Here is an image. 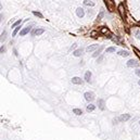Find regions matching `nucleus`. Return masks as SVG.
<instances>
[{
  "label": "nucleus",
  "mask_w": 140,
  "mask_h": 140,
  "mask_svg": "<svg viewBox=\"0 0 140 140\" xmlns=\"http://www.w3.org/2000/svg\"><path fill=\"white\" fill-rule=\"evenodd\" d=\"M129 118H130V114H122L118 118H114L113 122H114V124L116 122H127Z\"/></svg>",
  "instance_id": "1"
},
{
  "label": "nucleus",
  "mask_w": 140,
  "mask_h": 140,
  "mask_svg": "<svg viewBox=\"0 0 140 140\" xmlns=\"http://www.w3.org/2000/svg\"><path fill=\"white\" fill-rule=\"evenodd\" d=\"M104 2H105L106 8H108L109 11L110 12L114 11V9H115V2H114L113 0H104Z\"/></svg>",
  "instance_id": "2"
},
{
  "label": "nucleus",
  "mask_w": 140,
  "mask_h": 140,
  "mask_svg": "<svg viewBox=\"0 0 140 140\" xmlns=\"http://www.w3.org/2000/svg\"><path fill=\"white\" fill-rule=\"evenodd\" d=\"M84 97H85V100L88 101V102H91L93 99H95V95H93V92H91V91H87V92H85Z\"/></svg>",
  "instance_id": "3"
},
{
  "label": "nucleus",
  "mask_w": 140,
  "mask_h": 140,
  "mask_svg": "<svg viewBox=\"0 0 140 140\" xmlns=\"http://www.w3.org/2000/svg\"><path fill=\"white\" fill-rule=\"evenodd\" d=\"M140 65V63L137 61V60H129V61H127V66L128 67H138V66Z\"/></svg>",
  "instance_id": "4"
},
{
  "label": "nucleus",
  "mask_w": 140,
  "mask_h": 140,
  "mask_svg": "<svg viewBox=\"0 0 140 140\" xmlns=\"http://www.w3.org/2000/svg\"><path fill=\"white\" fill-rule=\"evenodd\" d=\"M43 33H45V28H35L32 32V35L33 36H39V35L43 34Z\"/></svg>",
  "instance_id": "5"
},
{
  "label": "nucleus",
  "mask_w": 140,
  "mask_h": 140,
  "mask_svg": "<svg viewBox=\"0 0 140 140\" xmlns=\"http://www.w3.org/2000/svg\"><path fill=\"white\" fill-rule=\"evenodd\" d=\"M32 30V26H26V27H24L22 30L20 32V36H25L26 34H28V33Z\"/></svg>",
  "instance_id": "6"
},
{
  "label": "nucleus",
  "mask_w": 140,
  "mask_h": 140,
  "mask_svg": "<svg viewBox=\"0 0 140 140\" xmlns=\"http://www.w3.org/2000/svg\"><path fill=\"white\" fill-rule=\"evenodd\" d=\"M72 83L75 84V85H83L84 80L80 78V77H73V78H72Z\"/></svg>",
  "instance_id": "7"
},
{
  "label": "nucleus",
  "mask_w": 140,
  "mask_h": 140,
  "mask_svg": "<svg viewBox=\"0 0 140 140\" xmlns=\"http://www.w3.org/2000/svg\"><path fill=\"white\" fill-rule=\"evenodd\" d=\"M91 77H92V74H91L90 71H87L85 73V81L87 83H91Z\"/></svg>",
  "instance_id": "8"
},
{
  "label": "nucleus",
  "mask_w": 140,
  "mask_h": 140,
  "mask_svg": "<svg viewBox=\"0 0 140 140\" xmlns=\"http://www.w3.org/2000/svg\"><path fill=\"white\" fill-rule=\"evenodd\" d=\"M83 51H84L83 48L76 49V50H74V51H73V55H74V57H80V55H83Z\"/></svg>",
  "instance_id": "9"
},
{
  "label": "nucleus",
  "mask_w": 140,
  "mask_h": 140,
  "mask_svg": "<svg viewBox=\"0 0 140 140\" xmlns=\"http://www.w3.org/2000/svg\"><path fill=\"white\" fill-rule=\"evenodd\" d=\"M76 14H77V16H78V18H84V15H85V11H84L83 8H77Z\"/></svg>",
  "instance_id": "10"
},
{
  "label": "nucleus",
  "mask_w": 140,
  "mask_h": 140,
  "mask_svg": "<svg viewBox=\"0 0 140 140\" xmlns=\"http://www.w3.org/2000/svg\"><path fill=\"white\" fill-rule=\"evenodd\" d=\"M98 106H99L100 110L103 111L105 109V104H104V100L103 99H98Z\"/></svg>",
  "instance_id": "11"
},
{
  "label": "nucleus",
  "mask_w": 140,
  "mask_h": 140,
  "mask_svg": "<svg viewBox=\"0 0 140 140\" xmlns=\"http://www.w3.org/2000/svg\"><path fill=\"white\" fill-rule=\"evenodd\" d=\"M96 49H99V48H98V45H91V46H88V47L86 48V51L87 52H92L93 50H96Z\"/></svg>",
  "instance_id": "12"
},
{
  "label": "nucleus",
  "mask_w": 140,
  "mask_h": 140,
  "mask_svg": "<svg viewBox=\"0 0 140 140\" xmlns=\"http://www.w3.org/2000/svg\"><path fill=\"white\" fill-rule=\"evenodd\" d=\"M84 5L87 6V7H93L95 2H93L92 0H84Z\"/></svg>",
  "instance_id": "13"
},
{
  "label": "nucleus",
  "mask_w": 140,
  "mask_h": 140,
  "mask_svg": "<svg viewBox=\"0 0 140 140\" xmlns=\"http://www.w3.org/2000/svg\"><path fill=\"white\" fill-rule=\"evenodd\" d=\"M102 50H103V47H99V49H97V51H95V53L92 54V57L93 58H97L98 55H100L102 52Z\"/></svg>",
  "instance_id": "14"
},
{
  "label": "nucleus",
  "mask_w": 140,
  "mask_h": 140,
  "mask_svg": "<svg viewBox=\"0 0 140 140\" xmlns=\"http://www.w3.org/2000/svg\"><path fill=\"white\" fill-rule=\"evenodd\" d=\"M118 54H120L121 57H128L130 53H129L128 51H126V50H120V51H118Z\"/></svg>",
  "instance_id": "15"
},
{
  "label": "nucleus",
  "mask_w": 140,
  "mask_h": 140,
  "mask_svg": "<svg viewBox=\"0 0 140 140\" xmlns=\"http://www.w3.org/2000/svg\"><path fill=\"white\" fill-rule=\"evenodd\" d=\"M118 11H120V14H121V16H122V18H126V15H125V11H124V9H123V5H121L120 7H118Z\"/></svg>",
  "instance_id": "16"
},
{
  "label": "nucleus",
  "mask_w": 140,
  "mask_h": 140,
  "mask_svg": "<svg viewBox=\"0 0 140 140\" xmlns=\"http://www.w3.org/2000/svg\"><path fill=\"white\" fill-rule=\"evenodd\" d=\"M95 109H96V105H95V104L89 103L88 105H87L86 110H87V112H92V111H95Z\"/></svg>",
  "instance_id": "17"
},
{
  "label": "nucleus",
  "mask_w": 140,
  "mask_h": 140,
  "mask_svg": "<svg viewBox=\"0 0 140 140\" xmlns=\"http://www.w3.org/2000/svg\"><path fill=\"white\" fill-rule=\"evenodd\" d=\"M21 24H22V20L20 18V20H18L16 22H14L13 24H12V26H11V27H12V28H16L18 26H21Z\"/></svg>",
  "instance_id": "18"
},
{
  "label": "nucleus",
  "mask_w": 140,
  "mask_h": 140,
  "mask_svg": "<svg viewBox=\"0 0 140 140\" xmlns=\"http://www.w3.org/2000/svg\"><path fill=\"white\" fill-rule=\"evenodd\" d=\"M73 113L76 114V115H81L83 114V110L81 109H74L73 110Z\"/></svg>",
  "instance_id": "19"
},
{
  "label": "nucleus",
  "mask_w": 140,
  "mask_h": 140,
  "mask_svg": "<svg viewBox=\"0 0 140 140\" xmlns=\"http://www.w3.org/2000/svg\"><path fill=\"white\" fill-rule=\"evenodd\" d=\"M20 28H21V26H18V27H16V28H14V30H13V33H12V36H16V34H18V32H21V30H20Z\"/></svg>",
  "instance_id": "20"
},
{
  "label": "nucleus",
  "mask_w": 140,
  "mask_h": 140,
  "mask_svg": "<svg viewBox=\"0 0 140 140\" xmlns=\"http://www.w3.org/2000/svg\"><path fill=\"white\" fill-rule=\"evenodd\" d=\"M112 52H115V47L106 48V53H112Z\"/></svg>",
  "instance_id": "21"
},
{
  "label": "nucleus",
  "mask_w": 140,
  "mask_h": 140,
  "mask_svg": "<svg viewBox=\"0 0 140 140\" xmlns=\"http://www.w3.org/2000/svg\"><path fill=\"white\" fill-rule=\"evenodd\" d=\"M6 37H7V32H6V30H3L2 34H1V43H3V41L6 40Z\"/></svg>",
  "instance_id": "22"
},
{
  "label": "nucleus",
  "mask_w": 140,
  "mask_h": 140,
  "mask_svg": "<svg viewBox=\"0 0 140 140\" xmlns=\"http://www.w3.org/2000/svg\"><path fill=\"white\" fill-rule=\"evenodd\" d=\"M33 14H34L35 16H38V18H43V14L40 13V12H37V11H33Z\"/></svg>",
  "instance_id": "23"
},
{
  "label": "nucleus",
  "mask_w": 140,
  "mask_h": 140,
  "mask_svg": "<svg viewBox=\"0 0 140 140\" xmlns=\"http://www.w3.org/2000/svg\"><path fill=\"white\" fill-rule=\"evenodd\" d=\"M100 32H101L102 34H106V33H110V30H109L106 27H102L101 30H100Z\"/></svg>",
  "instance_id": "24"
},
{
  "label": "nucleus",
  "mask_w": 140,
  "mask_h": 140,
  "mask_svg": "<svg viewBox=\"0 0 140 140\" xmlns=\"http://www.w3.org/2000/svg\"><path fill=\"white\" fill-rule=\"evenodd\" d=\"M103 15H104V12H103V11H101V12L99 13V15H98V18H97V20H98V21H100L102 18H103Z\"/></svg>",
  "instance_id": "25"
},
{
  "label": "nucleus",
  "mask_w": 140,
  "mask_h": 140,
  "mask_svg": "<svg viewBox=\"0 0 140 140\" xmlns=\"http://www.w3.org/2000/svg\"><path fill=\"white\" fill-rule=\"evenodd\" d=\"M0 52H1V53H5L6 52V47L5 46H1V48H0Z\"/></svg>",
  "instance_id": "26"
},
{
  "label": "nucleus",
  "mask_w": 140,
  "mask_h": 140,
  "mask_svg": "<svg viewBox=\"0 0 140 140\" xmlns=\"http://www.w3.org/2000/svg\"><path fill=\"white\" fill-rule=\"evenodd\" d=\"M102 60H103V55H101V57H100L99 59L97 60V63H101V61H102Z\"/></svg>",
  "instance_id": "27"
},
{
  "label": "nucleus",
  "mask_w": 140,
  "mask_h": 140,
  "mask_svg": "<svg viewBox=\"0 0 140 140\" xmlns=\"http://www.w3.org/2000/svg\"><path fill=\"white\" fill-rule=\"evenodd\" d=\"M76 47H77V43H73V46L71 47V50H74Z\"/></svg>",
  "instance_id": "28"
},
{
  "label": "nucleus",
  "mask_w": 140,
  "mask_h": 140,
  "mask_svg": "<svg viewBox=\"0 0 140 140\" xmlns=\"http://www.w3.org/2000/svg\"><path fill=\"white\" fill-rule=\"evenodd\" d=\"M136 36L138 39H140V32H136Z\"/></svg>",
  "instance_id": "29"
},
{
  "label": "nucleus",
  "mask_w": 140,
  "mask_h": 140,
  "mask_svg": "<svg viewBox=\"0 0 140 140\" xmlns=\"http://www.w3.org/2000/svg\"><path fill=\"white\" fill-rule=\"evenodd\" d=\"M136 75L140 77V70H136Z\"/></svg>",
  "instance_id": "30"
},
{
  "label": "nucleus",
  "mask_w": 140,
  "mask_h": 140,
  "mask_svg": "<svg viewBox=\"0 0 140 140\" xmlns=\"http://www.w3.org/2000/svg\"><path fill=\"white\" fill-rule=\"evenodd\" d=\"M13 52H14V54H15V55H18V51H16V50H15V49H14V50H13Z\"/></svg>",
  "instance_id": "31"
},
{
  "label": "nucleus",
  "mask_w": 140,
  "mask_h": 140,
  "mask_svg": "<svg viewBox=\"0 0 140 140\" xmlns=\"http://www.w3.org/2000/svg\"><path fill=\"white\" fill-rule=\"evenodd\" d=\"M137 24H138V25H140V22H138V23H137Z\"/></svg>",
  "instance_id": "32"
},
{
  "label": "nucleus",
  "mask_w": 140,
  "mask_h": 140,
  "mask_svg": "<svg viewBox=\"0 0 140 140\" xmlns=\"http://www.w3.org/2000/svg\"><path fill=\"white\" fill-rule=\"evenodd\" d=\"M138 84H139V85H140V80H139V81H138Z\"/></svg>",
  "instance_id": "33"
},
{
  "label": "nucleus",
  "mask_w": 140,
  "mask_h": 140,
  "mask_svg": "<svg viewBox=\"0 0 140 140\" xmlns=\"http://www.w3.org/2000/svg\"><path fill=\"white\" fill-rule=\"evenodd\" d=\"M139 123H140V122H139Z\"/></svg>",
  "instance_id": "34"
}]
</instances>
